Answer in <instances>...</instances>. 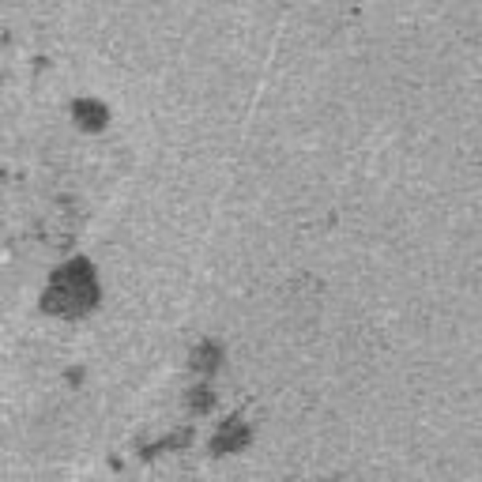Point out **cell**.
Returning <instances> with one entry per match:
<instances>
[{"label": "cell", "instance_id": "1", "mask_svg": "<svg viewBox=\"0 0 482 482\" xmlns=\"http://www.w3.org/2000/svg\"><path fill=\"white\" fill-rule=\"evenodd\" d=\"M98 302V279L87 260H72V264L57 268V276L46 287V309L61 316H83L91 313Z\"/></svg>", "mask_w": 482, "mask_h": 482}, {"label": "cell", "instance_id": "2", "mask_svg": "<svg viewBox=\"0 0 482 482\" xmlns=\"http://www.w3.org/2000/svg\"><path fill=\"white\" fill-rule=\"evenodd\" d=\"M75 113L83 117V121H80L83 128H102V125H106V109L98 106V102H94V106H91V102H80V106H75Z\"/></svg>", "mask_w": 482, "mask_h": 482}]
</instances>
